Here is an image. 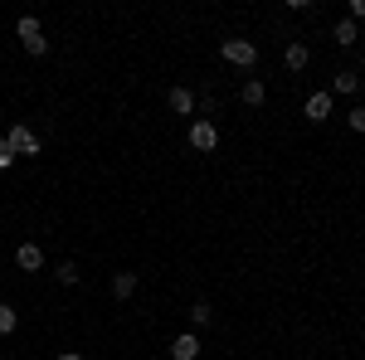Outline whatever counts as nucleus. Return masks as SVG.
Returning a JSON list of instances; mask_svg holds the SVG:
<instances>
[{
  "instance_id": "1",
  "label": "nucleus",
  "mask_w": 365,
  "mask_h": 360,
  "mask_svg": "<svg viewBox=\"0 0 365 360\" xmlns=\"http://www.w3.org/2000/svg\"><path fill=\"white\" fill-rule=\"evenodd\" d=\"M220 54H225V63H234V68H253V63H258V44H253V39H225Z\"/></svg>"
},
{
  "instance_id": "2",
  "label": "nucleus",
  "mask_w": 365,
  "mask_h": 360,
  "mask_svg": "<svg viewBox=\"0 0 365 360\" xmlns=\"http://www.w3.org/2000/svg\"><path fill=\"white\" fill-rule=\"evenodd\" d=\"M15 34H20L25 54H44V49H49V39H44V29H39V20H34V15H25V20L15 25Z\"/></svg>"
},
{
  "instance_id": "3",
  "label": "nucleus",
  "mask_w": 365,
  "mask_h": 360,
  "mask_svg": "<svg viewBox=\"0 0 365 360\" xmlns=\"http://www.w3.org/2000/svg\"><path fill=\"white\" fill-rule=\"evenodd\" d=\"M5 141H10V146H15V156H39V137H34V132H29L25 122H15V127H10V132H5Z\"/></svg>"
},
{
  "instance_id": "4",
  "label": "nucleus",
  "mask_w": 365,
  "mask_h": 360,
  "mask_svg": "<svg viewBox=\"0 0 365 360\" xmlns=\"http://www.w3.org/2000/svg\"><path fill=\"white\" fill-rule=\"evenodd\" d=\"M190 146H195V151H215V146H220L215 122H205V117H200V122H190Z\"/></svg>"
},
{
  "instance_id": "5",
  "label": "nucleus",
  "mask_w": 365,
  "mask_h": 360,
  "mask_svg": "<svg viewBox=\"0 0 365 360\" xmlns=\"http://www.w3.org/2000/svg\"><path fill=\"white\" fill-rule=\"evenodd\" d=\"M15 263H20L25 273H39V268H44V249H39V244H20V249H15Z\"/></svg>"
},
{
  "instance_id": "6",
  "label": "nucleus",
  "mask_w": 365,
  "mask_h": 360,
  "mask_svg": "<svg viewBox=\"0 0 365 360\" xmlns=\"http://www.w3.org/2000/svg\"><path fill=\"white\" fill-rule=\"evenodd\" d=\"M166 103H170V112L190 117V112H195V93H190V88H170V93H166Z\"/></svg>"
},
{
  "instance_id": "7",
  "label": "nucleus",
  "mask_w": 365,
  "mask_h": 360,
  "mask_svg": "<svg viewBox=\"0 0 365 360\" xmlns=\"http://www.w3.org/2000/svg\"><path fill=\"white\" fill-rule=\"evenodd\" d=\"M302 112H307L312 122H327V117H331V93H312Z\"/></svg>"
},
{
  "instance_id": "8",
  "label": "nucleus",
  "mask_w": 365,
  "mask_h": 360,
  "mask_svg": "<svg viewBox=\"0 0 365 360\" xmlns=\"http://www.w3.org/2000/svg\"><path fill=\"white\" fill-rule=\"evenodd\" d=\"M195 356H200L195 336H175V341H170V360H195Z\"/></svg>"
},
{
  "instance_id": "9",
  "label": "nucleus",
  "mask_w": 365,
  "mask_h": 360,
  "mask_svg": "<svg viewBox=\"0 0 365 360\" xmlns=\"http://www.w3.org/2000/svg\"><path fill=\"white\" fill-rule=\"evenodd\" d=\"M307 44H287V54H282V63H287V68H292V73H302V68H307Z\"/></svg>"
},
{
  "instance_id": "10",
  "label": "nucleus",
  "mask_w": 365,
  "mask_h": 360,
  "mask_svg": "<svg viewBox=\"0 0 365 360\" xmlns=\"http://www.w3.org/2000/svg\"><path fill=\"white\" fill-rule=\"evenodd\" d=\"M132 292H137V273H117L113 277V297L122 302V297H132Z\"/></svg>"
},
{
  "instance_id": "11",
  "label": "nucleus",
  "mask_w": 365,
  "mask_h": 360,
  "mask_svg": "<svg viewBox=\"0 0 365 360\" xmlns=\"http://www.w3.org/2000/svg\"><path fill=\"white\" fill-rule=\"evenodd\" d=\"M263 98H268V88L258 83V78H249L244 83V108H263Z\"/></svg>"
},
{
  "instance_id": "12",
  "label": "nucleus",
  "mask_w": 365,
  "mask_h": 360,
  "mask_svg": "<svg viewBox=\"0 0 365 360\" xmlns=\"http://www.w3.org/2000/svg\"><path fill=\"white\" fill-rule=\"evenodd\" d=\"M341 93V98H351V93H356V88H361V78H356V73H351V68H346V73H336V83H331Z\"/></svg>"
},
{
  "instance_id": "13",
  "label": "nucleus",
  "mask_w": 365,
  "mask_h": 360,
  "mask_svg": "<svg viewBox=\"0 0 365 360\" xmlns=\"http://www.w3.org/2000/svg\"><path fill=\"white\" fill-rule=\"evenodd\" d=\"M356 39H361L356 20H341V25H336V44H356Z\"/></svg>"
},
{
  "instance_id": "14",
  "label": "nucleus",
  "mask_w": 365,
  "mask_h": 360,
  "mask_svg": "<svg viewBox=\"0 0 365 360\" xmlns=\"http://www.w3.org/2000/svg\"><path fill=\"white\" fill-rule=\"evenodd\" d=\"M15 326H20V317H15V307H5V302H0V336H10Z\"/></svg>"
},
{
  "instance_id": "15",
  "label": "nucleus",
  "mask_w": 365,
  "mask_h": 360,
  "mask_svg": "<svg viewBox=\"0 0 365 360\" xmlns=\"http://www.w3.org/2000/svg\"><path fill=\"white\" fill-rule=\"evenodd\" d=\"M54 277L63 282V287H73V282H78V263H58V268H54Z\"/></svg>"
},
{
  "instance_id": "16",
  "label": "nucleus",
  "mask_w": 365,
  "mask_h": 360,
  "mask_svg": "<svg viewBox=\"0 0 365 360\" xmlns=\"http://www.w3.org/2000/svg\"><path fill=\"white\" fill-rule=\"evenodd\" d=\"M210 317H215V312H210V302H195V307H190V322H195V326H205Z\"/></svg>"
},
{
  "instance_id": "17",
  "label": "nucleus",
  "mask_w": 365,
  "mask_h": 360,
  "mask_svg": "<svg viewBox=\"0 0 365 360\" xmlns=\"http://www.w3.org/2000/svg\"><path fill=\"white\" fill-rule=\"evenodd\" d=\"M10 166H15V146L0 137V170H10Z\"/></svg>"
},
{
  "instance_id": "18",
  "label": "nucleus",
  "mask_w": 365,
  "mask_h": 360,
  "mask_svg": "<svg viewBox=\"0 0 365 360\" xmlns=\"http://www.w3.org/2000/svg\"><path fill=\"white\" fill-rule=\"evenodd\" d=\"M351 127H356V132H365V108H356V112H351Z\"/></svg>"
},
{
  "instance_id": "19",
  "label": "nucleus",
  "mask_w": 365,
  "mask_h": 360,
  "mask_svg": "<svg viewBox=\"0 0 365 360\" xmlns=\"http://www.w3.org/2000/svg\"><path fill=\"white\" fill-rule=\"evenodd\" d=\"M351 20H365V0H351Z\"/></svg>"
},
{
  "instance_id": "20",
  "label": "nucleus",
  "mask_w": 365,
  "mask_h": 360,
  "mask_svg": "<svg viewBox=\"0 0 365 360\" xmlns=\"http://www.w3.org/2000/svg\"><path fill=\"white\" fill-rule=\"evenodd\" d=\"M58 360H83V356H78V351H63V356H58Z\"/></svg>"
}]
</instances>
